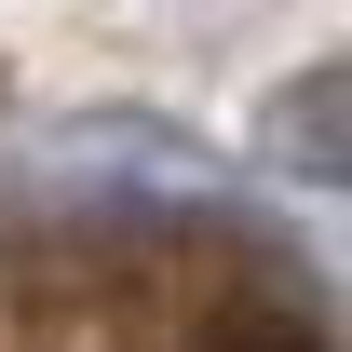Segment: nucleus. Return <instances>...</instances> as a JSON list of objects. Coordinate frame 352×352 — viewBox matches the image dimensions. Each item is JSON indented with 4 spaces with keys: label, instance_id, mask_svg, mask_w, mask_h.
I'll return each instance as SVG.
<instances>
[{
    "label": "nucleus",
    "instance_id": "obj_1",
    "mask_svg": "<svg viewBox=\"0 0 352 352\" xmlns=\"http://www.w3.org/2000/svg\"><path fill=\"white\" fill-rule=\"evenodd\" d=\"M285 163H298V176H352V68L285 95Z\"/></svg>",
    "mask_w": 352,
    "mask_h": 352
}]
</instances>
